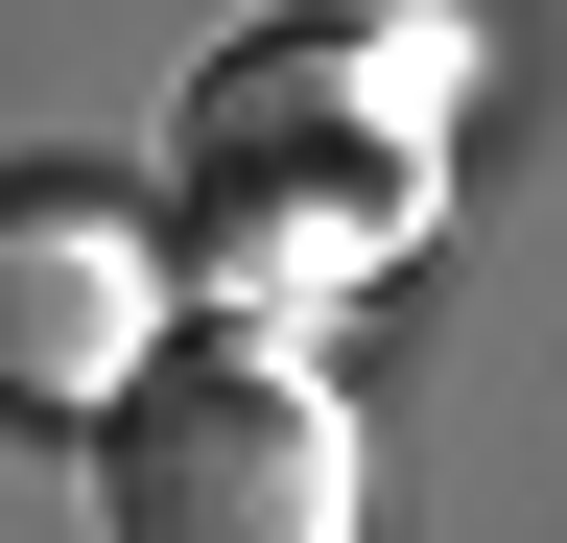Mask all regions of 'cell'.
<instances>
[{
    "mask_svg": "<svg viewBox=\"0 0 567 543\" xmlns=\"http://www.w3.org/2000/svg\"><path fill=\"white\" fill-rule=\"evenodd\" d=\"M425 118H450V95H354L331 48H260V72L189 95V260L260 307V355H284L308 307H354V284L425 260V213H450Z\"/></svg>",
    "mask_w": 567,
    "mask_h": 543,
    "instance_id": "cell-1",
    "label": "cell"
},
{
    "mask_svg": "<svg viewBox=\"0 0 567 543\" xmlns=\"http://www.w3.org/2000/svg\"><path fill=\"white\" fill-rule=\"evenodd\" d=\"M95 497L118 543H354V401L260 331H166L118 401H95Z\"/></svg>",
    "mask_w": 567,
    "mask_h": 543,
    "instance_id": "cell-2",
    "label": "cell"
},
{
    "mask_svg": "<svg viewBox=\"0 0 567 543\" xmlns=\"http://www.w3.org/2000/svg\"><path fill=\"white\" fill-rule=\"evenodd\" d=\"M166 355V237L118 189H0V426H95V401Z\"/></svg>",
    "mask_w": 567,
    "mask_h": 543,
    "instance_id": "cell-3",
    "label": "cell"
}]
</instances>
